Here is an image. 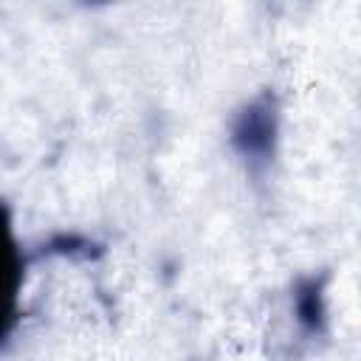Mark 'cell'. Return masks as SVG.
<instances>
[{"label":"cell","mask_w":361,"mask_h":361,"mask_svg":"<svg viewBox=\"0 0 361 361\" xmlns=\"http://www.w3.org/2000/svg\"><path fill=\"white\" fill-rule=\"evenodd\" d=\"M279 110L274 96L259 93L234 110L228 121V144L248 169H265L276 155Z\"/></svg>","instance_id":"6da1fadb"},{"label":"cell","mask_w":361,"mask_h":361,"mask_svg":"<svg viewBox=\"0 0 361 361\" xmlns=\"http://www.w3.org/2000/svg\"><path fill=\"white\" fill-rule=\"evenodd\" d=\"M293 316H296V324L316 336L324 330V322H327V305H324V288L319 279H302L293 290Z\"/></svg>","instance_id":"7a4b0ae2"}]
</instances>
